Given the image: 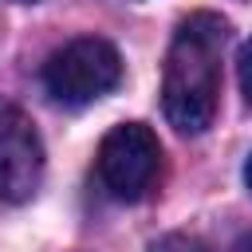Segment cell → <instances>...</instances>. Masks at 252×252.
Returning <instances> with one entry per match:
<instances>
[{
	"label": "cell",
	"mask_w": 252,
	"mask_h": 252,
	"mask_svg": "<svg viewBox=\"0 0 252 252\" xmlns=\"http://www.w3.org/2000/svg\"><path fill=\"white\" fill-rule=\"evenodd\" d=\"M244 185H248V189H252V158H248V161H244Z\"/></svg>",
	"instance_id": "7"
},
{
	"label": "cell",
	"mask_w": 252,
	"mask_h": 252,
	"mask_svg": "<svg viewBox=\"0 0 252 252\" xmlns=\"http://www.w3.org/2000/svg\"><path fill=\"white\" fill-rule=\"evenodd\" d=\"M122 79V55L102 35H79L55 47L43 63V87L63 106H87L110 94Z\"/></svg>",
	"instance_id": "2"
},
{
	"label": "cell",
	"mask_w": 252,
	"mask_h": 252,
	"mask_svg": "<svg viewBox=\"0 0 252 252\" xmlns=\"http://www.w3.org/2000/svg\"><path fill=\"white\" fill-rule=\"evenodd\" d=\"M150 252H209V244L193 232H165L150 244Z\"/></svg>",
	"instance_id": "5"
},
{
	"label": "cell",
	"mask_w": 252,
	"mask_h": 252,
	"mask_svg": "<svg viewBox=\"0 0 252 252\" xmlns=\"http://www.w3.org/2000/svg\"><path fill=\"white\" fill-rule=\"evenodd\" d=\"M43 181V142L32 118L0 94V201L24 205Z\"/></svg>",
	"instance_id": "4"
},
{
	"label": "cell",
	"mask_w": 252,
	"mask_h": 252,
	"mask_svg": "<svg viewBox=\"0 0 252 252\" xmlns=\"http://www.w3.org/2000/svg\"><path fill=\"white\" fill-rule=\"evenodd\" d=\"M236 75H240V91H244V98H248V106H252V39L240 47V59H236Z\"/></svg>",
	"instance_id": "6"
},
{
	"label": "cell",
	"mask_w": 252,
	"mask_h": 252,
	"mask_svg": "<svg viewBox=\"0 0 252 252\" xmlns=\"http://www.w3.org/2000/svg\"><path fill=\"white\" fill-rule=\"evenodd\" d=\"M236 252H252V232H248V236H244V240L236 244Z\"/></svg>",
	"instance_id": "8"
},
{
	"label": "cell",
	"mask_w": 252,
	"mask_h": 252,
	"mask_svg": "<svg viewBox=\"0 0 252 252\" xmlns=\"http://www.w3.org/2000/svg\"><path fill=\"white\" fill-rule=\"evenodd\" d=\"M98 181L114 201H142L161 173V142L142 122H118L98 146Z\"/></svg>",
	"instance_id": "3"
},
{
	"label": "cell",
	"mask_w": 252,
	"mask_h": 252,
	"mask_svg": "<svg viewBox=\"0 0 252 252\" xmlns=\"http://www.w3.org/2000/svg\"><path fill=\"white\" fill-rule=\"evenodd\" d=\"M224 47L228 20L220 12H193L177 24L161 71V110L177 134H205L213 126Z\"/></svg>",
	"instance_id": "1"
},
{
	"label": "cell",
	"mask_w": 252,
	"mask_h": 252,
	"mask_svg": "<svg viewBox=\"0 0 252 252\" xmlns=\"http://www.w3.org/2000/svg\"><path fill=\"white\" fill-rule=\"evenodd\" d=\"M20 4H35V0H20Z\"/></svg>",
	"instance_id": "9"
}]
</instances>
